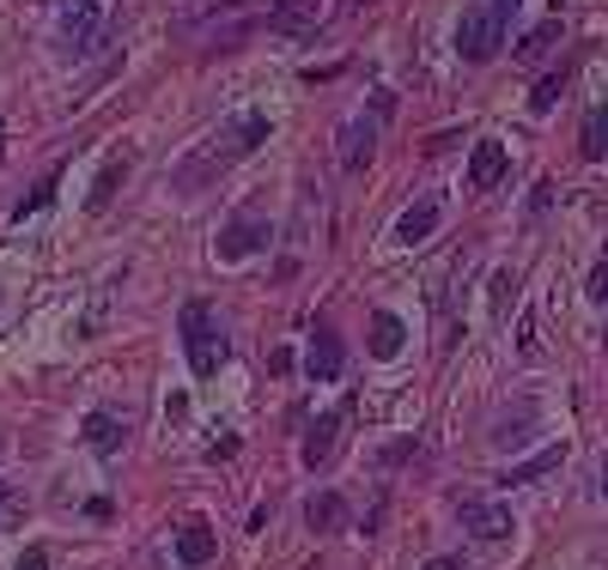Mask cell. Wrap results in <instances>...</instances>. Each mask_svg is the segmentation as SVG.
<instances>
[{"label": "cell", "instance_id": "6da1fadb", "mask_svg": "<svg viewBox=\"0 0 608 570\" xmlns=\"http://www.w3.org/2000/svg\"><path fill=\"white\" fill-rule=\"evenodd\" d=\"M523 0H469L463 19H457V55L463 61H493L505 49V31H511V13Z\"/></svg>", "mask_w": 608, "mask_h": 570}, {"label": "cell", "instance_id": "7a4b0ae2", "mask_svg": "<svg viewBox=\"0 0 608 570\" xmlns=\"http://www.w3.org/2000/svg\"><path fill=\"white\" fill-rule=\"evenodd\" d=\"M268 134H274V128H268V116H262V110H244V116H232V122H225V128L219 134H213V146H207V152H201L195 158V164H189L183 170V182H195L201 176V170H213V164H232V158H244V152H256V146H262L268 140Z\"/></svg>", "mask_w": 608, "mask_h": 570}, {"label": "cell", "instance_id": "3957f363", "mask_svg": "<svg viewBox=\"0 0 608 570\" xmlns=\"http://www.w3.org/2000/svg\"><path fill=\"white\" fill-rule=\"evenodd\" d=\"M183 352H189V371L195 376H213L225 364V352H232L207 304H183Z\"/></svg>", "mask_w": 608, "mask_h": 570}, {"label": "cell", "instance_id": "277c9868", "mask_svg": "<svg viewBox=\"0 0 608 570\" xmlns=\"http://www.w3.org/2000/svg\"><path fill=\"white\" fill-rule=\"evenodd\" d=\"M268 231H274V225H268V213L244 207L238 219H232V225L219 231L213 255H219V261H244V255H256V249H268Z\"/></svg>", "mask_w": 608, "mask_h": 570}, {"label": "cell", "instance_id": "5b68a950", "mask_svg": "<svg viewBox=\"0 0 608 570\" xmlns=\"http://www.w3.org/2000/svg\"><path fill=\"white\" fill-rule=\"evenodd\" d=\"M463 528L475 534V540L499 546V540H511L517 516H511V510H505V504H487V498H463Z\"/></svg>", "mask_w": 608, "mask_h": 570}, {"label": "cell", "instance_id": "8992f818", "mask_svg": "<svg viewBox=\"0 0 608 570\" xmlns=\"http://www.w3.org/2000/svg\"><path fill=\"white\" fill-rule=\"evenodd\" d=\"M438 225H444V201H438V195H420V201H414V207L396 219V243H402V249H420V243H432V237H438Z\"/></svg>", "mask_w": 608, "mask_h": 570}, {"label": "cell", "instance_id": "52a82bcc", "mask_svg": "<svg viewBox=\"0 0 608 570\" xmlns=\"http://www.w3.org/2000/svg\"><path fill=\"white\" fill-rule=\"evenodd\" d=\"M341 364H347L341 334H335V328H317V334H311V352H304V371H311V383H335V376H341Z\"/></svg>", "mask_w": 608, "mask_h": 570}, {"label": "cell", "instance_id": "ba28073f", "mask_svg": "<svg viewBox=\"0 0 608 570\" xmlns=\"http://www.w3.org/2000/svg\"><path fill=\"white\" fill-rule=\"evenodd\" d=\"M378 152V116H353L341 128V170H365Z\"/></svg>", "mask_w": 608, "mask_h": 570}, {"label": "cell", "instance_id": "9c48e42d", "mask_svg": "<svg viewBox=\"0 0 608 570\" xmlns=\"http://www.w3.org/2000/svg\"><path fill=\"white\" fill-rule=\"evenodd\" d=\"M505 164H511L505 140H475V152H469V189H499Z\"/></svg>", "mask_w": 608, "mask_h": 570}, {"label": "cell", "instance_id": "30bf717a", "mask_svg": "<svg viewBox=\"0 0 608 570\" xmlns=\"http://www.w3.org/2000/svg\"><path fill=\"white\" fill-rule=\"evenodd\" d=\"M213 552H219V534H213L207 522H183V528H177V565L201 570V565H213Z\"/></svg>", "mask_w": 608, "mask_h": 570}, {"label": "cell", "instance_id": "8fae6325", "mask_svg": "<svg viewBox=\"0 0 608 570\" xmlns=\"http://www.w3.org/2000/svg\"><path fill=\"white\" fill-rule=\"evenodd\" d=\"M98 19H104V0H61V31L74 49H86L98 37Z\"/></svg>", "mask_w": 608, "mask_h": 570}, {"label": "cell", "instance_id": "7c38bea8", "mask_svg": "<svg viewBox=\"0 0 608 570\" xmlns=\"http://www.w3.org/2000/svg\"><path fill=\"white\" fill-rule=\"evenodd\" d=\"M402 346H408L402 316L396 310H378V316H371V358H402Z\"/></svg>", "mask_w": 608, "mask_h": 570}, {"label": "cell", "instance_id": "4fadbf2b", "mask_svg": "<svg viewBox=\"0 0 608 570\" xmlns=\"http://www.w3.org/2000/svg\"><path fill=\"white\" fill-rule=\"evenodd\" d=\"M86 443H92L98 455H116L122 443H128V425H122L110 407H98V413H86Z\"/></svg>", "mask_w": 608, "mask_h": 570}, {"label": "cell", "instance_id": "5bb4252c", "mask_svg": "<svg viewBox=\"0 0 608 570\" xmlns=\"http://www.w3.org/2000/svg\"><path fill=\"white\" fill-rule=\"evenodd\" d=\"M335 437H341V413H323L317 419V425H311V431H304V467H323V461H329V455H335Z\"/></svg>", "mask_w": 608, "mask_h": 570}, {"label": "cell", "instance_id": "9a60e30c", "mask_svg": "<svg viewBox=\"0 0 608 570\" xmlns=\"http://www.w3.org/2000/svg\"><path fill=\"white\" fill-rule=\"evenodd\" d=\"M560 461H566V443H548V449H536L529 461H511L505 486H529V480H542V474H554Z\"/></svg>", "mask_w": 608, "mask_h": 570}, {"label": "cell", "instance_id": "2e32d148", "mask_svg": "<svg viewBox=\"0 0 608 570\" xmlns=\"http://www.w3.org/2000/svg\"><path fill=\"white\" fill-rule=\"evenodd\" d=\"M304 522L317 534H329V528H347V498L341 492H317L311 504H304Z\"/></svg>", "mask_w": 608, "mask_h": 570}, {"label": "cell", "instance_id": "e0dca14e", "mask_svg": "<svg viewBox=\"0 0 608 570\" xmlns=\"http://www.w3.org/2000/svg\"><path fill=\"white\" fill-rule=\"evenodd\" d=\"M578 152L590 158V164H603L608 158V104H596L590 116H584V134H578Z\"/></svg>", "mask_w": 608, "mask_h": 570}, {"label": "cell", "instance_id": "ac0fdd59", "mask_svg": "<svg viewBox=\"0 0 608 570\" xmlns=\"http://www.w3.org/2000/svg\"><path fill=\"white\" fill-rule=\"evenodd\" d=\"M122 182H128V158H110V164L98 170V189L86 195V207H92V213H104L110 201H116V189H122Z\"/></svg>", "mask_w": 608, "mask_h": 570}, {"label": "cell", "instance_id": "d6986e66", "mask_svg": "<svg viewBox=\"0 0 608 570\" xmlns=\"http://www.w3.org/2000/svg\"><path fill=\"white\" fill-rule=\"evenodd\" d=\"M554 43H560V13L548 19V25H536V31H529V37H523V43H517V61H523V67H536V61H542L548 49H554Z\"/></svg>", "mask_w": 608, "mask_h": 570}, {"label": "cell", "instance_id": "ffe728a7", "mask_svg": "<svg viewBox=\"0 0 608 570\" xmlns=\"http://www.w3.org/2000/svg\"><path fill=\"white\" fill-rule=\"evenodd\" d=\"M25 516H31V498L19 492L13 480H0V534H7V528H19Z\"/></svg>", "mask_w": 608, "mask_h": 570}, {"label": "cell", "instance_id": "44dd1931", "mask_svg": "<svg viewBox=\"0 0 608 570\" xmlns=\"http://www.w3.org/2000/svg\"><path fill=\"white\" fill-rule=\"evenodd\" d=\"M560 91H566V67H560V73H548L542 86L529 91V110H536V116H548V110L560 104Z\"/></svg>", "mask_w": 608, "mask_h": 570}, {"label": "cell", "instance_id": "7402d4cb", "mask_svg": "<svg viewBox=\"0 0 608 570\" xmlns=\"http://www.w3.org/2000/svg\"><path fill=\"white\" fill-rule=\"evenodd\" d=\"M49 201H55V176H43V182H37V195H25V201L13 207V219H31V213H43Z\"/></svg>", "mask_w": 608, "mask_h": 570}, {"label": "cell", "instance_id": "603a6c76", "mask_svg": "<svg viewBox=\"0 0 608 570\" xmlns=\"http://www.w3.org/2000/svg\"><path fill=\"white\" fill-rule=\"evenodd\" d=\"M511 298H517V273H499V280H493V310H511Z\"/></svg>", "mask_w": 608, "mask_h": 570}, {"label": "cell", "instance_id": "cb8c5ba5", "mask_svg": "<svg viewBox=\"0 0 608 570\" xmlns=\"http://www.w3.org/2000/svg\"><path fill=\"white\" fill-rule=\"evenodd\" d=\"M584 292H590V304H608V261L590 267V285H584Z\"/></svg>", "mask_w": 608, "mask_h": 570}, {"label": "cell", "instance_id": "d4e9b609", "mask_svg": "<svg viewBox=\"0 0 608 570\" xmlns=\"http://www.w3.org/2000/svg\"><path fill=\"white\" fill-rule=\"evenodd\" d=\"M13 570H49V552H43V546H25V552H19V565Z\"/></svg>", "mask_w": 608, "mask_h": 570}, {"label": "cell", "instance_id": "484cf974", "mask_svg": "<svg viewBox=\"0 0 608 570\" xmlns=\"http://www.w3.org/2000/svg\"><path fill=\"white\" fill-rule=\"evenodd\" d=\"M548 201H554V182H536V195H529V213H548Z\"/></svg>", "mask_w": 608, "mask_h": 570}, {"label": "cell", "instance_id": "4316f807", "mask_svg": "<svg viewBox=\"0 0 608 570\" xmlns=\"http://www.w3.org/2000/svg\"><path fill=\"white\" fill-rule=\"evenodd\" d=\"M408 455H414V437H402V443H390V449H384V461L396 467V461H408Z\"/></svg>", "mask_w": 608, "mask_h": 570}, {"label": "cell", "instance_id": "83f0119b", "mask_svg": "<svg viewBox=\"0 0 608 570\" xmlns=\"http://www.w3.org/2000/svg\"><path fill=\"white\" fill-rule=\"evenodd\" d=\"M426 570H469L463 558H426Z\"/></svg>", "mask_w": 608, "mask_h": 570}, {"label": "cell", "instance_id": "f1b7e54d", "mask_svg": "<svg viewBox=\"0 0 608 570\" xmlns=\"http://www.w3.org/2000/svg\"><path fill=\"white\" fill-rule=\"evenodd\" d=\"M359 7H365V0H347V13H359Z\"/></svg>", "mask_w": 608, "mask_h": 570}, {"label": "cell", "instance_id": "f546056e", "mask_svg": "<svg viewBox=\"0 0 608 570\" xmlns=\"http://www.w3.org/2000/svg\"><path fill=\"white\" fill-rule=\"evenodd\" d=\"M0 152H7V128H0Z\"/></svg>", "mask_w": 608, "mask_h": 570}, {"label": "cell", "instance_id": "4dcf8cb0", "mask_svg": "<svg viewBox=\"0 0 608 570\" xmlns=\"http://www.w3.org/2000/svg\"><path fill=\"white\" fill-rule=\"evenodd\" d=\"M603 486H608V467H603Z\"/></svg>", "mask_w": 608, "mask_h": 570}]
</instances>
